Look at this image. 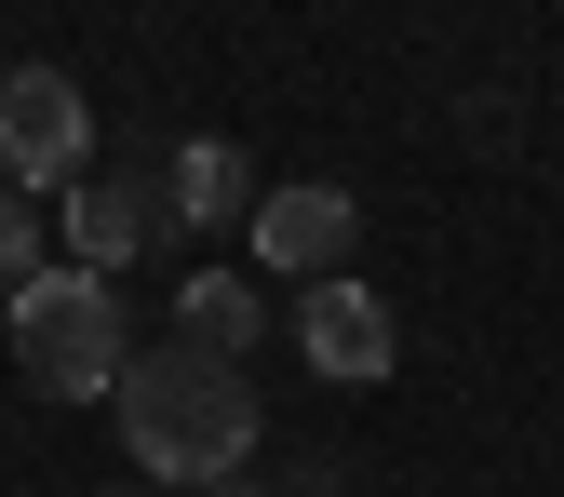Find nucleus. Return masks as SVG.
<instances>
[{"label": "nucleus", "instance_id": "f03ea898", "mask_svg": "<svg viewBox=\"0 0 564 497\" xmlns=\"http://www.w3.org/2000/svg\"><path fill=\"white\" fill-rule=\"evenodd\" d=\"M14 364H28L41 403H108L121 364H134L121 282H95V269H41L28 296H14Z\"/></svg>", "mask_w": 564, "mask_h": 497}, {"label": "nucleus", "instance_id": "0eeeda50", "mask_svg": "<svg viewBox=\"0 0 564 497\" xmlns=\"http://www.w3.org/2000/svg\"><path fill=\"white\" fill-rule=\"evenodd\" d=\"M256 336H269V296H256V282H229V269H202L188 296H175V349H216V364H242Z\"/></svg>", "mask_w": 564, "mask_h": 497}, {"label": "nucleus", "instance_id": "6e6552de", "mask_svg": "<svg viewBox=\"0 0 564 497\" xmlns=\"http://www.w3.org/2000/svg\"><path fill=\"white\" fill-rule=\"evenodd\" d=\"M256 229V175H242V149H216V134H202V149L175 162V229Z\"/></svg>", "mask_w": 564, "mask_h": 497}, {"label": "nucleus", "instance_id": "7ed1b4c3", "mask_svg": "<svg viewBox=\"0 0 564 497\" xmlns=\"http://www.w3.org/2000/svg\"><path fill=\"white\" fill-rule=\"evenodd\" d=\"M82 149H95V108L67 67H0V188H82Z\"/></svg>", "mask_w": 564, "mask_h": 497}, {"label": "nucleus", "instance_id": "9b49d317", "mask_svg": "<svg viewBox=\"0 0 564 497\" xmlns=\"http://www.w3.org/2000/svg\"><path fill=\"white\" fill-rule=\"evenodd\" d=\"M216 497H269V484H216Z\"/></svg>", "mask_w": 564, "mask_h": 497}, {"label": "nucleus", "instance_id": "9d476101", "mask_svg": "<svg viewBox=\"0 0 564 497\" xmlns=\"http://www.w3.org/2000/svg\"><path fill=\"white\" fill-rule=\"evenodd\" d=\"M108 497H162V484H108Z\"/></svg>", "mask_w": 564, "mask_h": 497}, {"label": "nucleus", "instance_id": "1a4fd4ad", "mask_svg": "<svg viewBox=\"0 0 564 497\" xmlns=\"http://www.w3.org/2000/svg\"><path fill=\"white\" fill-rule=\"evenodd\" d=\"M41 269H54V229H41V202H28V188H0V296H28Z\"/></svg>", "mask_w": 564, "mask_h": 497}, {"label": "nucleus", "instance_id": "f257e3e1", "mask_svg": "<svg viewBox=\"0 0 564 497\" xmlns=\"http://www.w3.org/2000/svg\"><path fill=\"white\" fill-rule=\"evenodd\" d=\"M108 417H121L134 484H162V497H216V484H242V457H256V431H269L256 377H242V364H216V349H175V336L121 364Z\"/></svg>", "mask_w": 564, "mask_h": 497}, {"label": "nucleus", "instance_id": "39448f33", "mask_svg": "<svg viewBox=\"0 0 564 497\" xmlns=\"http://www.w3.org/2000/svg\"><path fill=\"white\" fill-rule=\"evenodd\" d=\"M296 349H310V377H336V390H364V377H390L403 364V323H390V296L377 282H310L296 296Z\"/></svg>", "mask_w": 564, "mask_h": 497}, {"label": "nucleus", "instance_id": "423d86ee", "mask_svg": "<svg viewBox=\"0 0 564 497\" xmlns=\"http://www.w3.org/2000/svg\"><path fill=\"white\" fill-rule=\"evenodd\" d=\"M162 229V188H134V175H95V188H67V269H121L134 242Z\"/></svg>", "mask_w": 564, "mask_h": 497}, {"label": "nucleus", "instance_id": "20e7f679", "mask_svg": "<svg viewBox=\"0 0 564 497\" xmlns=\"http://www.w3.org/2000/svg\"><path fill=\"white\" fill-rule=\"evenodd\" d=\"M349 242H364V202H349L336 175H282V188H256V256L296 282V296L349 269Z\"/></svg>", "mask_w": 564, "mask_h": 497}]
</instances>
